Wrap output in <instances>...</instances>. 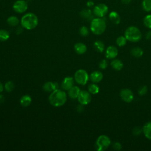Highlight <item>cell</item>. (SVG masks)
<instances>
[{"label": "cell", "instance_id": "1", "mask_svg": "<svg viewBox=\"0 0 151 151\" xmlns=\"http://www.w3.org/2000/svg\"><path fill=\"white\" fill-rule=\"evenodd\" d=\"M51 105L55 107H60L65 104L67 101V94L65 93L58 88L52 91L48 98Z\"/></svg>", "mask_w": 151, "mask_h": 151}, {"label": "cell", "instance_id": "2", "mask_svg": "<svg viewBox=\"0 0 151 151\" xmlns=\"http://www.w3.org/2000/svg\"><path fill=\"white\" fill-rule=\"evenodd\" d=\"M21 26L28 30L35 28L38 24V19L35 14L28 12L22 16L21 19Z\"/></svg>", "mask_w": 151, "mask_h": 151}, {"label": "cell", "instance_id": "3", "mask_svg": "<svg viewBox=\"0 0 151 151\" xmlns=\"http://www.w3.org/2000/svg\"><path fill=\"white\" fill-rule=\"evenodd\" d=\"M106 28L105 21L102 18H93L90 24V29L92 32L96 35H100L103 34Z\"/></svg>", "mask_w": 151, "mask_h": 151}, {"label": "cell", "instance_id": "4", "mask_svg": "<svg viewBox=\"0 0 151 151\" xmlns=\"http://www.w3.org/2000/svg\"><path fill=\"white\" fill-rule=\"evenodd\" d=\"M124 37L127 40L135 42L140 40L142 38V33L138 28L134 26H130L126 29Z\"/></svg>", "mask_w": 151, "mask_h": 151}, {"label": "cell", "instance_id": "5", "mask_svg": "<svg viewBox=\"0 0 151 151\" xmlns=\"http://www.w3.org/2000/svg\"><path fill=\"white\" fill-rule=\"evenodd\" d=\"M111 143L110 138L106 135H100L97 139L95 147L98 151H103L107 149Z\"/></svg>", "mask_w": 151, "mask_h": 151}, {"label": "cell", "instance_id": "6", "mask_svg": "<svg viewBox=\"0 0 151 151\" xmlns=\"http://www.w3.org/2000/svg\"><path fill=\"white\" fill-rule=\"evenodd\" d=\"M88 78L89 77L87 72L83 69L78 70L75 73L74 80L78 84L85 85L87 83Z\"/></svg>", "mask_w": 151, "mask_h": 151}, {"label": "cell", "instance_id": "7", "mask_svg": "<svg viewBox=\"0 0 151 151\" xmlns=\"http://www.w3.org/2000/svg\"><path fill=\"white\" fill-rule=\"evenodd\" d=\"M12 8L16 12L22 14L27 10L28 4L25 0H17L14 3Z\"/></svg>", "mask_w": 151, "mask_h": 151}, {"label": "cell", "instance_id": "8", "mask_svg": "<svg viewBox=\"0 0 151 151\" xmlns=\"http://www.w3.org/2000/svg\"><path fill=\"white\" fill-rule=\"evenodd\" d=\"M109 8L107 6L104 4H99L95 6L93 9V14L95 16L102 18L108 12Z\"/></svg>", "mask_w": 151, "mask_h": 151}, {"label": "cell", "instance_id": "9", "mask_svg": "<svg viewBox=\"0 0 151 151\" xmlns=\"http://www.w3.org/2000/svg\"><path fill=\"white\" fill-rule=\"evenodd\" d=\"M78 102L83 105L88 104L91 100V96L89 91L83 90L80 91L77 97Z\"/></svg>", "mask_w": 151, "mask_h": 151}, {"label": "cell", "instance_id": "10", "mask_svg": "<svg viewBox=\"0 0 151 151\" xmlns=\"http://www.w3.org/2000/svg\"><path fill=\"white\" fill-rule=\"evenodd\" d=\"M122 99L127 103H130L133 100V93L128 88L122 89L120 93Z\"/></svg>", "mask_w": 151, "mask_h": 151}, {"label": "cell", "instance_id": "11", "mask_svg": "<svg viewBox=\"0 0 151 151\" xmlns=\"http://www.w3.org/2000/svg\"><path fill=\"white\" fill-rule=\"evenodd\" d=\"M118 54L117 48L113 45L107 47L106 51V57L109 59L114 58Z\"/></svg>", "mask_w": 151, "mask_h": 151}, {"label": "cell", "instance_id": "12", "mask_svg": "<svg viewBox=\"0 0 151 151\" xmlns=\"http://www.w3.org/2000/svg\"><path fill=\"white\" fill-rule=\"evenodd\" d=\"M74 84L73 78L71 77H67L64 78L61 83V87L63 89L65 90H68L71 88Z\"/></svg>", "mask_w": 151, "mask_h": 151}, {"label": "cell", "instance_id": "13", "mask_svg": "<svg viewBox=\"0 0 151 151\" xmlns=\"http://www.w3.org/2000/svg\"><path fill=\"white\" fill-rule=\"evenodd\" d=\"M43 90L47 92H52L58 88V84L54 82L48 81L43 85Z\"/></svg>", "mask_w": 151, "mask_h": 151}, {"label": "cell", "instance_id": "14", "mask_svg": "<svg viewBox=\"0 0 151 151\" xmlns=\"http://www.w3.org/2000/svg\"><path fill=\"white\" fill-rule=\"evenodd\" d=\"M103 76L101 72L99 71H95L93 72L90 76V80L93 82V83H99L103 79Z\"/></svg>", "mask_w": 151, "mask_h": 151}, {"label": "cell", "instance_id": "15", "mask_svg": "<svg viewBox=\"0 0 151 151\" xmlns=\"http://www.w3.org/2000/svg\"><path fill=\"white\" fill-rule=\"evenodd\" d=\"M80 92V88L78 87L77 86H73L71 88H70L68 90V94L71 99H75L78 97Z\"/></svg>", "mask_w": 151, "mask_h": 151}, {"label": "cell", "instance_id": "16", "mask_svg": "<svg viewBox=\"0 0 151 151\" xmlns=\"http://www.w3.org/2000/svg\"><path fill=\"white\" fill-rule=\"evenodd\" d=\"M74 50L78 54H83L86 52L87 47L84 44L78 42L74 45Z\"/></svg>", "mask_w": 151, "mask_h": 151}, {"label": "cell", "instance_id": "17", "mask_svg": "<svg viewBox=\"0 0 151 151\" xmlns=\"http://www.w3.org/2000/svg\"><path fill=\"white\" fill-rule=\"evenodd\" d=\"M143 132L146 138L151 140V122H149L144 125Z\"/></svg>", "mask_w": 151, "mask_h": 151}, {"label": "cell", "instance_id": "18", "mask_svg": "<svg viewBox=\"0 0 151 151\" xmlns=\"http://www.w3.org/2000/svg\"><path fill=\"white\" fill-rule=\"evenodd\" d=\"M110 20L114 24H119L120 22V17L116 11H111L109 15Z\"/></svg>", "mask_w": 151, "mask_h": 151}, {"label": "cell", "instance_id": "19", "mask_svg": "<svg viewBox=\"0 0 151 151\" xmlns=\"http://www.w3.org/2000/svg\"><path fill=\"white\" fill-rule=\"evenodd\" d=\"M80 15L81 18L86 19H88V20L91 19L92 20L93 19L92 12L89 9H84L81 10L80 13Z\"/></svg>", "mask_w": 151, "mask_h": 151}, {"label": "cell", "instance_id": "20", "mask_svg": "<svg viewBox=\"0 0 151 151\" xmlns=\"http://www.w3.org/2000/svg\"><path fill=\"white\" fill-rule=\"evenodd\" d=\"M111 66L113 68H114L115 70L120 71L121 70L123 67V64L122 62L118 59H116L113 60L111 62Z\"/></svg>", "mask_w": 151, "mask_h": 151}, {"label": "cell", "instance_id": "21", "mask_svg": "<svg viewBox=\"0 0 151 151\" xmlns=\"http://www.w3.org/2000/svg\"><path fill=\"white\" fill-rule=\"evenodd\" d=\"M31 97L29 95H24L20 99V103L24 107L28 106L31 103Z\"/></svg>", "mask_w": 151, "mask_h": 151}, {"label": "cell", "instance_id": "22", "mask_svg": "<svg viewBox=\"0 0 151 151\" xmlns=\"http://www.w3.org/2000/svg\"><path fill=\"white\" fill-rule=\"evenodd\" d=\"M7 23L9 25L12 26V27H15L17 26L19 22V21L18 19V18L15 17V16H10L8 18L7 20H6Z\"/></svg>", "mask_w": 151, "mask_h": 151}, {"label": "cell", "instance_id": "23", "mask_svg": "<svg viewBox=\"0 0 151 151\" xmlns=\"http://www.w3.org/2000/svg\"><path fill=\"white\" fill-rule=\"evenodd\" d=\"M94 47L96 50L100 52H102L104 50V44L100 40L95 41L94 43Z\"/></svg>", "mask_w": 151, "mask_h": 151}, {"label": "cell", "instance_id": "24", "mask_svg": "<svg viewBox=\"0 0 151 151\" xmlns=\"http://www.w3.org/2000/svg\"><path fill=\"white\" fill-rule=\"evenodd\" d=\"M143 53V50L139 47H134L131 50V54L134 57H140Z\"/></svg>", "mask_w": 151, "mask_h": 151}, {"label": "cell", "instance_id": "25", "mask_svg": "<svg viewBox=\"0 0 151 151\" xmlns=\"http://www.w3.org/2000/svg\"><path fill=\"white\" fill-rule=\"evenodd\" d=\"M9 38V32L5 29H0V41H5Z\"/></svg>", "mask_w": 151, "mask_h": 151}, {"label": "cell", "instance_id": "26", "mask_svg": "<svg viewBox=\"0 0 151 151\" xmlns=\"http://www.w3.org/2000/svg\"><path fill=\"white\" fill-rule=\"evenodd\" d=\"M142 6L144 11L149 12L151 11V0H143Z\"/></svg>", "mask_w": 151, "mask_h": 151}, {"label": "cell", "instance_id": "27", "mask_svg": "<svg viewBox=\"0 0 151 151\" xmlns=\"http://www.w3.org/2000/svg\"><path fill=\"white\" fill-rule=\"evenodd\" d=\"M88 90L90 93L96 94L99 91V87L96 84H91L88 86Z\"/></svg>", "mask_w": 151, "mask_h": 151}, {"label": "cell", "instance_id": "28", "mask_svg": "<svg viewBox=\"0 0 151 151\" xmlns=\"http://www.w3.org/2000/svg\"><path fill=\"white\" fill-rule=\"evenodd\" d=\"M127 39L125 37L123 36H120L116 40V43L119 47H123L124 46L126 43Z\"/></svg>", "mask_w": 151, "mask_h": 151}, {"label": "cell", "instance_id": "29", "mask_svg": "<svg viewBox=\"0 0 151 151\" xmlns=\"http://www.w3.org/2000/svg\"><path fill=\"white\" fill-rule=\"evenodd\" d=\"M143 23L147 28H151V15H147L144 18Z\"/></svg>", "mask_w": 151, "mask_h": 151}, {"label": "cell", "instance_id": "30", "mask_svg": "<svg viewBox=\"0 0 151 151\" xmlns=\"http://www.w3.org/2000/svg\"><path fill=\"white\" fill-rule=\"evenodd\" d=\"M14 88V84L11 81H8L5 84V89L8 92H11Z\"/></svg>", "mask_w": 151, "mask_h": 151}, {"label": "cell", "instance_id": "31", "mask_svg": "<svg viewBox=\"0 0 151 151\" xmlns=\"http://www.w3.org/2000/svg\"><path fill=\"white\" fill-rule=\"evenodd\" d=\"M79 32L81 36L86 37L88 35L89 31H88V29L87 27H86L85 26H83V27H80V28L79 29Z\"/></svg>", "mask_w": 151, "mask_h": 151}, {"label": "cell", "instance_id": "32", "mask_svg": "<svg viewBox=\"0 0 151 151\" xmlns=\"http://www.w3.org/2000/svg\"><path fill=\"white\" fill-rule=\"evenodd\" d=\"M143 132V128L142 129L140 127H135L133 129V131H132V133L134 135V136H139V134H140V133Z\"/></svg>", "mask_w": 151, "mask_h": 151}, {"label": "cell", "instance_id": "33", "mask_svg": "<svg viewBox=\"0 0 151 151\" xmlns=\"http://www.w3.org/2000/svg\"><path fill=\"white\" fill-rule=\"evenodd\" d=\"M147 91V88L146 86H143L140 87V88L138 90V93L140 96H143L145 95Z\"/></svg>", "mask_w": 151, "mask_h": 151}, {"label": "cell", "instance_id": "34", "mask_svg": "<svg viewBox=\"0 0 151 151\" xmlns=\"http://www.w3.org/2000/svg\"><path fill=\"white\" fill-rule=\"evenodd\" d=\"M107 65H108L107 61L106 60H103L99 63V68L103 70L105 69L106 68H107Z\"/></svg>", "mask_w": 151, "mask_h": 151}, {"label": "cell", "instance_id": "35", "mask_svg": "<svg viewBox=\"0 0 151 151\" xmlns=\"http://www.w3.org/2000/svg\"><path fill=\"white\" fill-rule=\"evenodd\" d=\"M122 145L119 142H115L113 145V148L116 150H120L122 149Z\"/></svg>", "mask_w": 151, "mask_h": 151}, {"label": "cell", "instance_id": "36", "mask_svg": "<svg viewBox=\"0 0 151 151\" xmlns=\"http://www.w3.org/2000/svg\"><path fill=\"white\" fill-rule=\"evenodd\" d=\"M22 28H23L22 27H18L16 29V34H21L22 32Z\"/></svg>", "mask_w": 151, "mask_h": 151}, {"label": "cell", "instance_id": "37", "mask_svg": "<svg viewBox=\"0 0 151 151\" xmlns=\"http://www.w3.org/2000/svg\"><path fill=\"white\" fill-rule=\"evenodd\" d=\"M146 38L147 40L151 39V31H148L146 34Z\"/></svg>", "mask_w": 151, "mask_h": 151}, {"label": "cell", "instance_id": "38", "mask_svg": "<svg viewBox=\"0 0 151 151\" xmlns=\"http://www.w3.org/2000/svg\"><path fill=\"white\" fill-rule=\"evenodd\" d=\"M87 6L88 7H91V6H94V2L92 1H88L87 2Z\"/></svg>", "mask_w": 151, "mask_h": 151}, {"label": "cell", "instance_id": "39", "mask_svg": "<svg viewBox=\"0 0 151 151\" xmlns=\"http://www.w3.org/2000/svg\"><path fill=\"white\" fill-rule=\"evenodd\" d=\"M132 1V0H121V2L124 4H129L130 2Z\"/></svg>", "mask_w": 151, "mask_h": 151}, {"label": "cell", "instance_id": "40", "mask_svg": "<svg viewBox=\"0 0 151 151\" xmlns=\"http://www.w3.org/2000/svg\"><path fill=\"white\" fill-rule=\"evenodd\" d=\"M5 100V97L4 96L2 95H0V103H4Z\"/></svg>", "mask_w": 151, "mask_h": 151}, {"label": "cell", "instance_id": "41", "mask_svg": "<svg viewBox=\"0 0 151 151\" xmlns=\"http://www.w3.org/2000/svg\"><path fill=\"white\" fill-rule=\"evenodd\" d=\"M3 90H4L3 85H2V84L1 83H0V93H1V92H2Z\"/></svg>", "mask_w": 151, "mask_h": 151}]
</instances>
